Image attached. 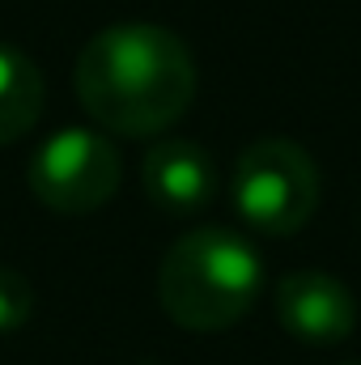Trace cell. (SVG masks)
Returning a JSON list of instances; mask_svg holds the SVG:
<instances>
[{
	"mask_svg": "<svg viewBox=\"0 0 361 365\" xmlns=\"http://www.w3.org/2000/svg\"><path fill=\"white\" fill-rule=\"evenodd\" d=\"M77 98L106 132L158 136L195 98L191 51L153 21L106 26L77 56Z\"/></svg>",
	"mask_w": 361,
	"mask_h": 365,
	"instance_id": "cell-1",
	"label": "cell"
},
{
	"mask_svg": "<svg viewBox=\"0 0 361 365\" xmlns=\"http://www.w3.org/2000/svg\"><path fill=\"white\" fill-rule=\"evenodd\" d=\"M123 179L115 145L93 128H60L30 158V191L64 217H86L111 204Z\"/></svg>",
	"mask_w": 361,
	"mask_h": 365,
	"instance_id": "cell-4",
	"label": "cell"
},
{
	"mask_svg": "<svg viewBox=\"0 0 361 365\" xmlns=\"http://www.w3.org/2000/svg\"><path fill=\"white\" fill-rule=\"evenodd\" d=\"M260 293H264L260 251L225 225H204L183 234L158 268V302L187 331L234 327L238 319L251 314Z\"/></svg>",
	"mask_w": 361,
	"mask_h": 365,
	"instance_id": "cell-2",
	"label": "cell"
},
{
	"mask_svg": "<svg viewBox=\"0 0 361 365\" xmlns=\"http://www.w3.org/2000/svg\"><path fill=\"white\" fill-rule=\"evenodd\" d=\"M43 115V73L30 56L0 43V145L21 140Z\"/></svg>",
	"mask_w": 361,
	"mask_h": 365,
	"instance_id": "cell-7",
	"label": "cell"
},
{
	"mask_svg": "<svg viewBox=\"0 0 361 365\" xmlns=\"http://www.w3.org/2000/svg\"><path fill=\"white\" fill-rule=\"evenodd\" d=\"M230 200L255 234L289 238L319 208V170L302 145L264 136L243 149L230 179Z\"/></svg>",
	"mask_w": 361,
	"mask_h": 365,
	"instance_id": "cell-3",
	"label": "cell"
},
{
	"mask_svg": "<svg viewBox=\"0 0 361 365\" xmlns=\"http://www.w3.org/2000/svg\"><path fill=\"white\" fill-rule=\"evenodd\" d=\"M34 310V289L17 268H0V336L17 331Z\"/></svg>",
	"mask_w": 361,
	"mask_h": 365,
	"instance_id": "cell-8",
	"label": "cell"
},
{
	"mask_svg": "<svg viewBox=\"0 0 361 365\" xmlns=\"http://www.w3.org/2000/svg\"><path fill=\"white\" fill-rule=\"evenodd\" d=\"M141 179H145V195L153 200V208L175 212V217L200 212L217 191V170H213L208 149H200L195 140H183V136L158 140L145 153Z\"/></svg>",
	"mask_w": 361,
	"mask_h": 365,
	"instance_id": "cell-6",
	"label": "cell"
},
{
	"mask_svg": "<svg viewBox=\"0 0 361 365\" xmlns=\"http://www.w3.org/2000/svg\"><path fill=\"white\" fill-rule=\"evenodd\" d=\"M276 319L302 344H340L357 327V302L345 280L327 272H289L276 284Z\"/></svg>",
	"mask_w": 361,
	"mask_h": 365,
	"instance_id": "cell-5",
	"label": "cell"
}]
</instances>
